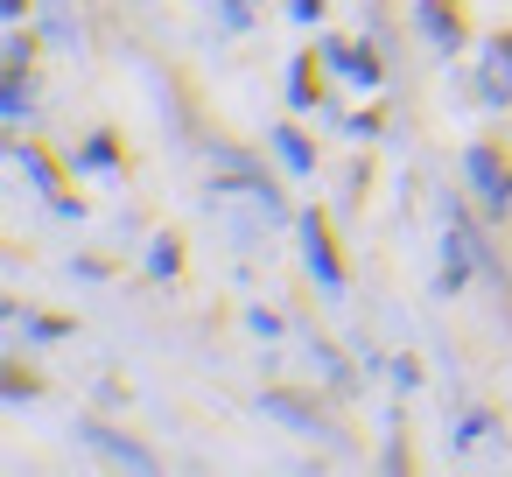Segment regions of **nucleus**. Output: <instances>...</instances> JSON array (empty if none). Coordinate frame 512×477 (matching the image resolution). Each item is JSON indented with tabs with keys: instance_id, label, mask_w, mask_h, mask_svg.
Masks as SVG:
<instances>
[{
	"instance_id": "nucleus-14",
	"label": "nucleus",
	"mask_w": 512,
	"mask_h": 477,
	"mask_svg": "<svg viewBox=\"0 0 512 477\" xmlns=\"http://www.w3.org/2000/svg\"><path fill=\"white\" fill-rule=\"evenodd\" d=\"M43 36H50V43H64V50H78V43H85V36L64 22V15H50V22H43Z\"/></svg>"
},
{
	"instance_id": "nucleus-2",
	"label": "nucleus",
	"mask_w": 512,
	"mask_h": 477,
	"mask_svg": "<svg viewBox=\"0 0 512 477\" xmlns=\"http://www.w3.org/2000/svg\"><path fill=\"white\" fill-rule=\"evenodd\" d=\"M78 442H85L92 456H113V463H127V470H155V456H148L141 442H127V435H113V428H99V421H85V428H78Z\"/></svg>"
},
{
	"instance_id": "nucleus-8",
	"label": "nucleus",
	"mask_w": 512,
	"mask_h": 477,
	"mask_svg": "<svg viewBox=\"0 0 512 477\" xmlns=\"http://www.w3.org/2000/svg\"><path fill=\"white\" fill-rule=\"evenodd\" d=\"M421 36H428L435 50H456V43H463V29H456V15H442V8H435V0H428V8H421Z\"/></svg>"
},
{
	"instance_id": "nucleus-9",
	"label": "nucleus",
	"mask_w": 512,
	"mask_h": 477,
	"mask_svg": "<svg viewBox=\"0 0 512 477\" xmlns=\"http://www.w3.org/2000/svg\"><path fill=\"white\" fill-rule=\"evenodd\" d=\"M15 162H22V169H29V176H36V190H43V197H50V204H57V197H64V190H57V169H50V162H43V155H36V148H15Z\"/></svg>"
},
{
	"instance_id": "nucleus-1",
	"label": "nucleus",
	"mask_w": 512,
	"mask_h": 477,
	"mask_svg": "<svg viewBox=\"0 0 512 477\" xmlns=\"http://www.w3.org/2000/svg\"><path fill=\"white\" fill-rule=\"evenodd\" d=\"M463 176H470V190L484 197V211H491V218H505V211H512V169L498 162V148H470V155H463Z\"/></svg>"
},
{
	"instance_id": "nucleus-13",
	"label": "nucleus",
	"mask_w": 512,
	"mask_h": 477,
	"mask_svg": "<svg viewBox=\"0 0 512 477\" xmlns=\"http://www.w3.org/2000/svg\"><path fill=\"white\" fill-rule=\"evenodd\" d=\"M0 57H8V71H29L36 43H29V36H8V43H0Z\"/></svg>"
},
{
	"instance_id": "nucleus-4",
	"label": "nucleus",
	"mask_w": 512,
	"mask_h": 477,
	"mask_svg": "<svg viewBox=\"0 0 512 477\" xmlns=\"http://www.w3.org/2000/svg\"><path fill=\"white\" fill-rule=\"evenodd\" d=\"M323 64H330L337 78H351V85H379V64L358 57V50H344V43H323Z\"/></svg>"
},
{
	"instance_id": "nucleus-7",
	"label": "nucleus",
	"mask_w": 512,
	"mask_h": 477,
	"mask_svg": "<svg viewBox=\"0 0 512 477\" xmlns=\"http://www.w3.org/2000/svg\"><path fill=\"white\" fill-rule=\"evenodd\" d=\"M267 414H281L288 428H302V435H323V414L316 407H302V400H288V393H267Z\"/></svg>"
},
{
	"instance_id": "nucleus-17",
	"label": "nucleus",
	"mask_w": 512,
	"mask_h": 477,
	"mask_svg": "<svg viewBox=\"0 0 512 477\" xmlns=\"http://www.w3.org/2000/svg\"><path fill=\"white\" fill-rule=\"evenodd\" d=\"M288 8H295V22H316V15H323V0H288Z\"/></svg>"
},
{
	"instance_id": "nucleus-15",
	"label": "nucleus",
	"mask_w": 512,
	"mask_h": 477,
	"mask_svg": "<svg viewBox=\"0 0 512 477\" xmlns=\"http://www.w3.org/2000/svg\"><path fill=\"white\" fill-rule=\"evenodd\" d=\"M246 323H253L260 337H281V316H274V309H246Z\"/></svg>"
},
{
	"instance_id": "nucleus-12",
	"label": "nucleus",
	"mask_w": 512,
	"mask_h": 477,
	"mask_svg": "<svg viewBox=\"0 0 512 477\" xmlns=\"http://www.w3.org/2000/svg\"><path fill=\"white\" fill-rule=\"evenodd\" d=\"M288 99H295V106H316V78H309V64L288 71Z\"/></svg>"
},
{
	"instance_id": "nucleus-16",
	"label": "nucleus",
	"mask_w": 512,
	"mask_h": 477,
	"mask_svg": "<svg viewBox=\"0 0 512 477\" xmlns=\"http://www.w3.org/2000/svg\"><path fill=\"white\" fill-rule=\"evenodd\" d=\"M393 386H400V393L421 386V365H414V358H393Z\"/></svg>"
},
{
	"instance_id": "nucleus-10",
	"label": "nucleus",
	"mask_w": 512,
	"mask_h": 477,
	"mask_svg": "<svg viewBox=\"0 0 512 477\" xmlns=\"http://www.w3.org/2000/svg\"><path fill=\"white\" fill-rule=\"evenodd\" d=\"M148 267H155V274L169 281V274L183 267V246H176V239H155V246H148Z\"/></svg>"
},
{
	"instance_id": "nucleus-5",
	"label": "nucleus",
	"mask_w": 512,
	"mask_h": 477,
	"mask_svg": "<svg viewBox=\"0 0 512 477\" xmlns=\"http://www.w3.org/2000/svg\"><path fill=\"white\" fill-rule=\"evenodd\" d=\"M274 155H281L288 176H309V169H316V148H309V134H295V127H274Z\"/></svg>"
},
{
	"instance_id": "nucleus-11",
	"label": "nucleus",
	"mask_w": 512,
	"mask_h": 477,
	"mask_svg": "<svg viewBox=\"0 0 512 477\" xmlns=\"http://www.w3.org/2000/svg\"><path fill=\"white\" fill-rule=\"evenodd\" d=\"M120 155H113V141H85V155H78V169H92V176H106Z\"/></svg>"
},
{
	"instance_id": "nucleus-3",
	"label": "nucleus",
	"mask_w": 512,
	"mask_h": 477,
	"mask_svg": "<svg viewBox=\"0 0 512 477\" xmlns=\"http://www.w3.org/2000/svg\"><path fill=\"white\" fill-rule=\"evenodd\" d=\"M302 253H309V274L323 288H337V253H330V225L316 211H302Z\"/></svg>"
},
{
	"instance_id": "nucleus-6",
	"label": "nucleus",
	"mask_w": 512,
	"mask_h": 477,
	"mask_svg": "<svg viewBox=\"0 0 512 477\" xmlns=\"http://www.w3.org/2000/svg\"><path fill=\"white\" fill-rule=\"evenodd\" d=\"M29 99H36V85H29V71H8V85H0V120H29Z\"/></svg>"
}]
</instances>
